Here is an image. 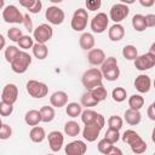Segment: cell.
<instances>
[{
  "label": "cell",
  "mask_w": 155,
  "mask_h": 155,
  "mask_svg": "<svg viewBox=\"0 0 155 155\" xmlns=\"http://www.w3.org/2000/svg\"><path fill=\"white\" fill-rule=\"evenodd\" d=\"M81 121L85 125H96L99 128H103V126L105 124L104 116L94 110H91V109H86L81 113Z\"/></svg>",
  "instance_id": "obj_5"
},
{
  "label": "cell",
  "mask_w": 155,
  "mask_h": 155,
  "mask_svg": "<svg viewBox=\"0 0 155 155\" xmlns=\"http://www.w3.org/2000/svg\"><path fill=\"white\" fill-rule=\"evenodd\" d=\"M139 4L144 7H150L154 5V0H148V1H144V0H139Z\"/></svg>",
  "instance_id": "obj_51"
},
{
  "label": "cell",
  "mask_w": 155,
  "mask_h": 155,
  "mask_svg": "<svg viewBox=\"0 0 155 155\" xmlns=\"http://www.w3.org/2000/svg\"><path fill=\"white\" fill-rule=\"evenodd\" d=\"M132 27L136 31H144L147 29L145 25V21H144V16L143 15H134L132 17Z\"/></svg>",
  "instance_id": "obj_29"
},
{
  "label": "cell",
  "mask_w": 155,
  "mask_h": 155,
  "mask_svg": "<svg viewBox=\"0 0 155 155\" xmlns=\"http://www.w3.org/2000/svg\"><path fill=\"white\" fill-rule=\"evenodd\" d=\"M130 13V8L127 5L125 4H114L111 7H110V11H109V17L113 22L116 23H120L121 21H124Z\"/></svg>",
  "instance_id": "obj_8"
},
{
  "label": "cell",
  "mask_w": 155,
  "mask_h": 155,
  "mask_svg": "<svg viewBox=\"0 0 155 155\" xmlns=\"http://www.w3.org/2000/svg\"><path fill=\"white\" fill-rule=\"evenodd\" d=\"M65 111H67V115H68V116H70V117H78V116H80L81 113H82V107H81V104H79V103L71 102V103H68V104H67Z\"/></svg>",
  "instance_id": "obj_28"
},
{
  "label": "cell",
  "mask_w": 155,
  "mask_h": 155,
  "mask_svg": "<svg viewBox=\"0 0 155 155\" xmlns=\"http://www.w3.org/2000/svg\"><path fill=\"white\" fill-rule=\"evenodd\" d=\"M2 126V121H1V119H0V127Z\"/></svg>",
  "instance_id": "obj_55"
},
{
  "label": "cell",
  "mask_w": 155,
  "mask_h": 155,
  "mask_svg": "<svg viewBox=\"0 0 155 155\" xmlns=\"http://www.w3.org/2000/svg\"><path fill=\"white\" fill-rule=\"evenodd\" d=\"M39 111H40V116H41V122H45V124L51 122L56 116L54 109L52 107H48V105L41 107V109Z\"/></svg>",
  "instance_id": "obj_26"
},
{
  "label": "cell",
  "mask_w": 155,
  "mask_h": 155,
  "mask_svg": "<svg viewBox=\"0 0 155 155\" xmlns=\"http://www.w3.org/2000/svg\"><path fill=\"white\" fill-rule=\"evenodd\" d=\"M155 65V54L147 52L144 54L137 56V58L134 59V67L138 70H149Z\"/></svg>",
  "instance_id": "obj_10"
},
{
  "label": "cell",
  "mask_w": 155,
  "mask_h": 155,
  "mask_svg": "<svg viewBox=\"0 0 155 155\" xmlns=\"http://www.w3.org/2000/svg\"><path fill=\"white\" fill-rule=\"evenodd\" d=\"M87 21H88V12H87V10L80 7V8L75 10V12H74V15L71 17L70 25H71V28L75 31H82L87 27Z\"/></svg>",
  "instance_id": "obj_4"
},
{
  "label": "cell",
  "mask_w": 155,
  "mask_h": 155,
  "mask_svg": "<svg viewBox=\"0 0 155 155\" xmlns=\"http://www.w3.org/2000/svg\"><path fill=\"white\" fill-rule=\"evenodd\" d=\"M52 35H53V29L51 25L46 23L38 25L33 30V39H35L38 44H46L48 40H51Z\"/></svg>",
  "instance_id": "obj_6"
},
{
  "label": "cell",
  "mask_w": 155,
  "mask_h": 155,
  "mask_svg": "<svg viewBox=\"0 0 155 155\" xmlns=\"http://www.w3.org/2000/svg\"><path fill=\"white\" fill-rule=\"evenodd\" d=\"M144 21H145L147 28H153V27H155V15H153V13L145 15V16H144Z\"/></svg>",
  "instance_id": "obj_48"
},
{
  "label": "cell",
  "mask_w": 155,
  "mask_h": 155,
  "mask_svg": "<svg viewBox=\"0 0 155 155\" xmlns=\"http://www.w3.org/2000/svg\"><path fill=\"white\" fill-rule=\"evenodd\" d=\"M139 138H140V136H139L136 131H133V130H126V131L124 132V134L121 136L122 142L126 143V144H128V145H131L133 142H136V140L139 139Z\"/></svg>",
  "instance_id": "obj_32"
},
{
  "label": "cell",
  "mask_w": 155,
  "mask_h": 155,
  "mask_svg": "<svg viewBox=\"0 0 155 155\" xmlns=\"http://www.w3.org/2000/svg\"><path fill=\"white\" fill-rule=\"evenodd\" d=\"M5 45H6V39L4 38L2 34H0V50H2L5 47Z\"/></svg>",
  "instance_id": "obj_53"
},
{
  "label": "cell",
  "mask_w": 155,
  "mask_h": 155,
  "mask_svg": "<svg viewBox=\"0 0 155 155\" xmlns=\"http://www.w3.org/2000/svg\"><path fill=\"white\" fill-rule=\"evenodd\" d=\"M30 63H31V56L25 51H19V53L11 63V69L16 74H23L28 70Z\"/></svg>",
  "instance_id": "obj_2"
},
{
  "label": "cell",
  "mask_w": 155,
  "mask_h": 155,
  "mask_svg": "<svg viewBox=\"0 0 155 155\" xmlns=\"http://www.w3.org/2000/svg\"><path fill=\"white\" fill-rule=\"evenodd\" d=\"M27 87V92L29 93L30 97L33 98H44L47 96L48 93V87L46 84L41 82V81H38V80H29L25 85Z\"/></svg>",
  "instance_id": "obj_3"
},
{
  "label": "cell",
  "mask_w": 155,
  "mask_h": 155,
  "mask_svg": "<svg viewBox=\"0 0 155 155\" xmlns=\"http://www.w3.org/2000/svg\"><path fill=\"white\" fill-rule=\"evenodd\" d=\"M50 103L54 108H62L68 104V94L64 91H56L51 94Z\"/></svg>",
  "instance_id": "obj_17"
},
{
  "label": "cell",
  "mask_w": 155,
  "mask_h": 155,
  "mask_svg": "<svg viewBox=\"0 0 155 155\" xmlns=\"http://www.w3.org/2000/svg\"><path fill=\"white\" fill-rule=\"evenodd\" d=\"M102 80H103V75H102L101 70L97 68H91V69L86 70L81 78V82L86 87L87 91H91V90L101 86Z\"/></svg>",
  "instance_id": "obj_1"
},
{
  "label": "cell",
  "mask_w": 155,
  "mask_h": 155,
  "mask_svg": "<svg viewBox=\"0 0 155 155\" xmlns=\"http://www.w3.org/2000/svg\"><path fill=\"white\" fill-rule=\"evenodd\" d=\"M19 53V48H17L16 46H8V47H6V50H5V59L11 64L12 63V61L16 58V56Z\"/></svg>",
  "instance_id": "obj_41"
},
{
  "label": "cell",
  "mask_w": 155,
  "mask_h": 155,
  "mask_svg": "<svg viewBox=\"0 0 155 155\" xmlns=\"http://www.w3.org/2000/svg\"><path fill=\"white\" fill-rule=\"evenodd\" d=\"M64 151L67 155H85L87 151V145L82 140H73L65 145Z\"/></svg>",
  "instance_id": "obj_14"
},
{
  "label": "cell",
  "mask_w": 155,
  "mask_h": 155,
  "mask_svg": "<svg viewBox=\"0 0 155 155\" xmlns=\"http://www.w3.org/2000/svg\"><path fill=\"white\" fill-rule=\"evenodd\" d=\"M134 87L139 93H147L150 91L151 87V79L149 75L140 74L134 80Z\"/></svg>",
  "instance_id": "obj_15"
},
{
  "label": "cell",
  "mask_w": 155,
  "mask_h": 155,
  "mask_svg": "<svg viewBox=\"0 0 155 155\" xmlns=\"http://www.w3.org/2000/svg\"><path fill=\"white\" fill-rule=\"evenodd\" d=\"M13 113V105L6 102H0V115L1 116H10Z\"/></svg>",
  "instance_id": "obj_45"
},
{
  "label": "cell",
  "mask_w": 155,
  "mask_h": 155,
  "mask_svg": "<svg viewBox=\"0 0 155 155\" xmlns=\"http://www.w3.org/2000/svg\"><path fill=\"white\" fill-rule=\"evenodd\" d=\"M122 56L128 61H134L138 56V50L133 45H126L122 48Z\"/></svg>",
  "instance_id": "obj_33"
},
{
  "label": "cell",
  "mask_w": 155,
  "mask_h": 155,
  "mask_svg": "<svg viewBox=\"0 0 155 155\" xmlns=\"http://www.w3.org/2000/svg\"><path fill=\"white\" fill-rule=\"evenodd\" d=\"M124 116H125L126 122H127L128 125H131V126H136V125H138V124L140 122V120H142V114H140L139 110L127 109V110L125 111Z\"/></svg>",
  "instance_id": "obj_21"
},
{
  "label": "cell",
  "mask_w": 155,
  "mask_h": 155,
  "mask_svg": "<svg viewBox=\"0 0 155 155\" xmlns=\"http://www.w3.org/2000/svg\"><path fill=\"white\" fill-rule=\"evenodd\" d=\"M108 155H124V154H122V151H121V149H120V148L114 147V148H113V150H111Z\"/></svg>",
  "instance_id": "obj_52"
},
{
  "label": "cell",
  "mask_w": 155,
  "mask_h": 155,
  "mask_svg": "<svg viewBox=\"0 0 155 155\" xmlns=\"http://www.w3.org/2000/svg\"><path fill=\"white\" fill-rule=\"evenodd\" d=\"M97 104H98V102L92 97V94H91L90 91H86V92L81 96V105H82V107L90 108V107H94V105H97Z\"/></svg>",
  "instance_id": "obj_37"
},
{
  "label": "cell",
  "mask_w": 155,
  "mask_h": 155,
  "mask_svg": "<svg viewBox=\"0 0 155 155\" xmlns=\"http://www.w3.org/2000/svg\"><path fill=\"white\" fill-rule=\"evenodd\" d=\"M45 17L51 24L59 25L64 21V11L58 6H50L45 12Z\"/></svg>",
  "instance_id": "obj_11"
},
{
  "label": "cell",
  "mask_w": 155,
  "mask_h": 155,
  "mask_svg": "<svg viewBox=\"0 0 155 155\" xmlns=\"http://www.w3.org/2000/svg\"><path fill=\"white\" fill-rule=\"evenodd\" d=\"M108 24H109V17L107 16V13L99 12V13H97V15L91 19L90 27H91V29H92L93 33L101 34V33H103V31L107 30Z\"/></svg>",
  "instance_id": "obj_9"
},
{
  "label": "cell",
  "mask_w": 155,
  "mask_h": 155,
  "mask_svg": "<svg viewBox=\"0 0 155 155\" xmlns=\"http://www.w3.org/2000/svg\"><path fill=\"white\" fill-rule=\"evenodd\" d=\"M97 148H98V151H99V153H102V154H104V155H108V154L113 150L114 144L110 143L109 140H107L105 138H103V139H101V140L98 142Z\"/></svg>",
  "instance_id": "obj_35"
},
{
  "label": "cell",
  "mask_w": 155,
  "mask_h": 155,
  "mask_svg": "<svg viewBox=\"0 0 155 155\" xmlns=\"http://www.w3.org/2000/svg\"><path fill=\"white\" fill-rule=\"evenodd\" d=\"M22 36H23V33H22V30H21L19 28L13 27V28H10V29L7 30V38H8L11 41H13V42H18V40H19Z\"/></svg>",
  "instance_id": "obj_42"
},
{
  "label": "cell",
  "mask_w": 155,
  "mask_h": 155,
  "mask_svg": "<svg viewBox=\"0 0 155 155\" xmlns=\"http://www.w3.org/2000/svg\"><path fill=\"white\" fill-rule=\"evenodd\" d=\"M33 54L38 58V59H45L48 54V50H47V46L45 44H34L33 45Z\"/></svg>",
  "instance_id": "obj_27"
},
{
  "label": "cell",
  "mask_w": 155,
  "mask_h": 155,
  "mask_svg": "<svg viewBox=\"0 0 155 155\" xmlns=\"http://www.w3.org/2000/svg\"><path fill=\"white\" fill-rule=\"evenodd\" d=\"M34 39L30 36V35H23L19 40H18V46L21 47V48H23V50H28V48H31L33 47V45H34V41H33Z\"/></svg>",
  "instance_id": "obj_40"
},
{
  "label": "cell",
  "mask_w": 155,
  "mask_h": 155,
  "mask_svg": "<svg viewBox=\"0 0 155 155\" xmlns=\"http://www.w3.org/2000/svg\"><path fill=\"white\" fill-rule=\"evenodd\" d=\"M12 136V128L10 125L7 124H2V126L0 127V139H8Z\"/></svg>",
  "instance_id": "obj_46"
},
{
  "label": "cell",
  "mask_w": 155,
  "mask_h": 155,
  "mask_svg": "<svg viewBox=\"0 0 155 155\" xmlns=\"http://www.w3.org/2000/svg\"><path fill=\"white\" fill-rule=\"evenodd\" d=\"M111 97H113V99H114L115 102L121 103V102H124V101L126 99L127 92H126V90H125L124 87H115V88L113 90V92H111Z\"/></svg>",
  "instance_id": "obj_36"
},
{
  "label": "cell",
  "mask_w": 155,
  "mask_h": 155,
  "mask_svg": "<svg viewBox=\"0 0 155 155\" xmlns=\"http://www.w3.org/2000/svg\"><path fill=\"white\" fill-rule=\"evenodd\" d=\"M29 138L34 143H41L46 138V132L40 126H34L29 132Z\"/></svg>",
  "instance_id": "obj_23"
},
{
  "label": "cell",
  "mask_w": 155,
  "mask_h": 155,
  "mask_svg": "<svg viewBox=\"0 0 155 155\" xmlns=\"http://www.w3.org/2000/svg\"><path fill=\"white\" fill-rule=\"evenodd\" d=\"M108 36L111 41L116 42V41H120L124 36H125V28L120 24V23H116V24H113L109 30H108Z\"/></svg>",
  "instance_id": "obj_19"
},
{
  "label": "cell",
  "mask_w": 155,
  "mask_h": 155,
  "mask_svg": "<svg viewBox=\"0 0 155 155\" xmlns=\"http://www.w3.org/2000/svg\"><path fill=\"white\" fill-rule=\"evenodd\" d=\"M47 155H53V154H47Z\"/></svg>",
  "instance_id": "obj_56"
},
{
  "label": "cell",
  "mask_w": 155,
  "mask_h": 155,
  "mask_svg": "<svg viewBox=\"0 0 155 155\" xmlns=\"http://www.w3.org/2000/svg\"><path fill=\"white\" fill-rule=\"evenodd\" d=\"M21 6L25 7L30 13H39L42 7V2L40 0H27V1H21Z\"/></svg>",
  "instance_id": "obj_24"
},
{
  "label": "cell",
  "mask_w": 155,
  "mask_h": 155,
  "mask_svg": "<svg viewBox=\"0 0 155 155\" xmlns=\"http://www.w3.org/2000/svg\"><path fill=\"white\" fill-rule=\"evenodd\" d=\"M85 5H86L87 10H90V11H96V10H98V8L101 7L102 2H101L99 0H88V1L85 2Z\"/></svg>",
  "instance_id": "obj_47"
},
{
  "label": "cell",
  "mask_w": 155,
  "mask_h": 155,
  "mask_svg": "<svg viewBox=\"0 0 155 155\" xmlns=\"http://www.w3.org/2000/svg\"><path fill=\"white\" fill-rule=\"evenodd\" d=\"M103 78H105L108 81H115L119 79L120 76V69L119 67H115V68H111V69H108L102 73Z\"/></svg>",
  "instance_id": "obj_39"
},
{
  "label": "cell",
  "mask_w": 155,
  "mask_h": 155,
  "mask_svg": "<svg viewBox=\"0 0 155 155\" xmlns=\"http://www.w3.org/2000/svg\"><path fill=\"white\" fill-rule=\"evenodd\" d=\"M122 119L119 116V115H111L109 119H108V126L109 128L111 130H116V131H120L121 127H122Z\"/></svg>",
  "instance_id": "obj_38"
},
{
  "label": "cell",
  "mask_w": 155,
  "mask_h": 155,
  "mask_svg": "<svg viewBox=\"0 0 155 155\" xmlns=\"http://www.w3.org/2000/svg\"><path fill=\"white\" fill-rule=\"evenodd\" d=\"M148 116L150 120H155V103H151L148 108Z\"/></svg>",
  "instance_id": "obj_50"
},
{
  "label": "cell",
  "mask_w": 155,
  "mask_h": 155,
  "mask_svg": "<svg viewBox=\"0 0 155 155\" xmlns=\"http://www.w3.org/2000/svg\"><path fill=\"white\" fill-rule=\"evenodd\" d=\"M24 121L28 126H38L41 122V116H40V111L36 109H30L25 113L24 115Z\"/></svg>",
  "instance_id": "obj_20"
},
{
  "label": "cell",
  "mask_w": 155,
  "mask_h": 155,
  "mask_svg": "<svg viewBox=\"0 0 155 155\" xmlns=\"http://www.w3.org/2000/svg\"><path fill=\"white\" fill-rule=\"evenodd\" d=\"M2 19L6 23L19 24L23 23V13L15 5H7L2 10Z\"/></svg>",
  "instance_id": "obj_7"
},
{
  "label": "cell",
  "mask_w": 155,
  "mask_h": 155,
  "mask_svg": "<svg viewBox=\"0 0 155 155\" xmlns=\"http://www.w3.org/2000/svg\"><path fill=\"white\" fill-rule=\"evenodd\" d=\"M17 98H18V87L15 84L5 85V87L2 88V93H1V101L13 105L17 102Z\"/></svg>",
  "instance_id": "obj_12"
},
{
  "label": "cell",
  "mask_w": 155,
  "mask_h": 155,
  "mask_svg": "<svg viewBox=\"0 0 155 155\" xmlns=\"http://www.w3.org/2000/svg\"><path fill=\"white\" fill-rule=\"evenodd\" d=\"M4 6H5V1L4 0H0V10H2Z\"/></svg>",
  "instance_id": "obj_54"
},
{
  "label": "cell",
  "mask_w": 155,
  "mask_h": 155,
  "mask_svg": "<svg viewBox=\"0 0 155 155\" xmlns=\"http://www.w3.org/2000/svg\"><path fill=\"white\" fill-rule=\"evenodd\" d=\"M128 105H130V109L139 110L144 105V98L140 94H132L128 98Z\"/></svg>",
  "instance_id": "obj_30"
},
{
  "label": "cell",
  "mask_w": 155,
  "mask_h": 155,
  "mask_svg": "<svg viewBox=\"0 0 155 155\" xmlns=\"http://www.w3.org/2000/svg\"><path fill=\"white\" fill-rule=\"evenodd\" d=\"M130 148H131L132 153H134V154H143V153H145V150H147L148 147H147V143L140 137L139 139H137L136 142H133L130 145Z\"/></svg>",
  "instance_id": "obj_34"
},
{
  "label": "cell",
  "mask_w": 155,
  "mask_h": 155,
  "mask_svg": "<svg viewBox=\"0 0 155 155\" xmlns=\"http://www.w3.org/2000/svg\"><path fill=\"white\" fill-rule=\"evenodd\" d=\"M105 53L101 48H92L88 51L87 61L92 65H102V63L105 61Z\"/></svg>",
  "instance_id": "obj_16"
},
{
  "label": "cell",
  "mask_w": 155,
  "mask_h": 155,
  "mask_svg": "<svg viewBox=\"0 0 155 155\" xmlns=\"http://www.w3.org/2000/svg\"><path fill=\"white\" fill-rule=\"evenodd\" d=\"M80 132H81V128H80V125L76 121L71 120V121L65 122V125H64V133L68 137H76V136H79Z\"/></svg>",
  "instance_id": "obj_25"
},
{
  "label": "cell",
  "mask_w": 155,
  "mask_h": 155,
  "mask_svg": "<svg viewBox=\"0 0 155 155\" xmlns=\"http://www.w3.org/2000/svg\"><path fill=\"white\" fill-rule=\"evenodd\" d=\"M46 137H47L48 145L52 151H59L62 149L63 143H64V136L61 131H52Z\"/></svg>",
  "instance_id": "obj_13"
},
{
  "label": "cell",
  "mask_w": 155,
  "mask_h": 155,
  "mask_svg": "<svg viewBox=\"0 0 155 155\" xmlns=\"http://www.w3.org/2000/svg\"><path fill=\"white\" fill-rule=\"evenodd\" d=\"M115 67H119L117 65V59L115 57H108L105 58V61L102 63V68H101V73L108 70V69H111V68H115Z\"/></svg>",
  "instance_id": "obj_43"
},
{
  "label": "cell",
  "mask_w": 155,
  "mask_h": 155,
  "mask_svg": "<svg viewBox=\"0 0 155 155\" xmlns=\"http://www.w3.org/2000/svg\"><path fill=\"white\" fill-rule=\"evenodd\" d=\"M104 138L107 139V140H109L110 143H116L119 139H120V133H119V131H116V130H111V128H108V131L105 132V136H104Z\"/></svg>",
  "instance_id": "obj_44"
},
{
  "label": "cell",
  "mask_w": 155,
  "mask_h": 155,
  "mask_svg": "<svg viewBox=\"0 0 155 155\" xmlns=\"http://www.w3.org/2000/svg\"><path fill=\"white\" fill-rule=\"evenodd\" d=\"M90 92H91L92 97H93L98 103H99V102H103V101L107 98V96H108L107 88H105L103 85H101V86H98V87H96V88L91 90Z\"/></svg>",
  "instance_id": "obj_31"
},
{
  "label": "cell",
  "mask_w": 155,
  "mask_h": 155,
  "mask_svg": "<svg viewBox=\"0 0 155 155\" xmlns=\"http://www.w3.org/2000/svg\"><path fill=\"white\" fill-rule=\"evenodd\" d=\"M101 130L102 128H99L96 125H85V127L82 130V137L87 142H94L98 138Z\"/></svg>",
  "instance_id": "obj_18"
},
{
  "label": "cell",
  "mask_w": 155,
  "mask_h": 155,
  "mask_svg": "<svg viewBox=\"0 0 155 155\" xmlns=\"http://www.w3.org/2000/svg\"><path fill=\"white\" fill-rule=\"evenodd\" d=\"M23 25H24V28L28 31H31L33 30V22H31V18L29 17L28 13L23 15Z\"/></svg>",
  "instance_id": "obj_49"
},
{
  "label": "cell",
  "mask_w": 155,
  "mask_h": 155,
  "mask_svg": "<svg viewBox=\"0 0 155 155\" xmlns=\"http://www.w3.org/2000/svg\"><path fill=\"white\" fill-rule=\"evenodd\" d=\"M94 38L91 33H82L81 36H80V40H79V44H80V47L85 51H90L93 48L94 46Z\"/></svg>",
  "instance_id": "obj_22"
}]
</instances>
